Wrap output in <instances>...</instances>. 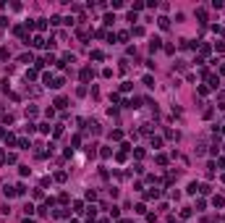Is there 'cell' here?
Here are the masks:
<instances>
[{"mask_svg":"<svg viewBox=\"0 0 225 223\" xmlns=\"http://www.w3.org/2000/svg\"><path fill=\"white\" fill-rule=\"evenodd\" d=\"M196 192H199V184L191 181V184H188V194H196Z\"/></svg>","mask_w":225,"mask_h":223,"instance_id":"cell-1","label":"cell"},{"mask_svg":"<svg viewBox=\"0 0 225 223\" xmlns=\"http://www.w3.org/2000/svg\"><path fill=\"white\" fill-rule=\"evenodd\" d=\"M81 79H84V81H89V79H92V68H84V71H81Z\"/></svg>","mask_w":225,"mask_h":223,"instance_id":"cell-2","label":"cell"},{"mask_svg":"<svg viewBox=\"0 0 225 223\" xmlns=\"http://www.w3.org/2000/svg\"><path fill=\"white\" fill-rule=\"evenodd\" d=\"M160 197V189H152V192H147V200H157Z\"/></svg>","mask_w":225,"mask_h":223,"instance_id":"cell-3","label":"cell"},{"mask_svg":"<svg viewBox=\"0 0 225 223\" xmlns=\"http://www.w3.org/2000/svg\"><path fill=\"white\" fill-rule=\"evenodd\" d=\"M217 84H220V79H217V76H209V87H212V89H217Z\"/></svg>","mask_w":225,"mask_h":223,"instance_id":"cell-4","label":"cell"},{"mask_svg":"<svg viewBox=\"0 0 225 223\" xmlns=\"http://www.w3.org/2000/svg\"><path fill=\"white\" fill-rule=\"evenodd\" d=\"M55 105H58V108H65V105H68V100H65V97H58V100H55Z\"/></svg>","mask_w":225,"mask_h":223,"instance_id":"cell-5","label":"cell"},{"mask_svg":"<svg viewBox=\"0 0 225 223\" xmlns=\"http://www.w3.org/2000/svg\"><path fill=\"white\" fill-rule=\"evenodd\" d=\"M160 144H162V139H160V137H152V147H154V150H157Z\"/></svg>","mask_w":225,"mask_h":223,"instance_id":"cell-6","label":"cell"},{"mask_svg":"<svg viewBox=\"0 0 225 223\" xmlns=\"http://www.w3.org/2000/svg\"><path fill=\"white\" fill-rule=\"evenodd\" d=\"M160 26H162V29H167V26H170V19H165V16H162V19H160Z\"/></svg>","mask_w":225,"mask_h":223,"instance_id":"cell-7","label":"cell"},{"mask_svg":"<svg viewBox=\"0 0 225 223\" xmlns=\"http://www.w3.org/2000/svg\"><path fill=\"white\" fill-rule=\"evenodd\" d=\"M24 223H34V221H29V218H26V221H24Z\"/></svg>","mask_w":225,"mask_h":223,"instance_id":"cell-8","label":"cell"}]
</instances>
